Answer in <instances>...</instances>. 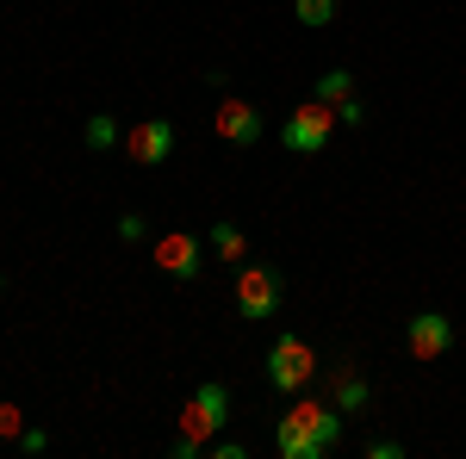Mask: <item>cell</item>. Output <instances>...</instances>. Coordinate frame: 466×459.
<instances>
[{"label": "cell", "instance_id": "6da1fadb", "mask_svg": "<svg viewBox=\"0 0 466 459\" xmlns=\"http://www.w3.org/2000/svg\"><path fill=\"white\" fill-rule=\"evenodd\" d=\"M342 410L329 404V397H292V410L274 423V447L287 459H323V454H336V441H342Z\"/></svg>", "mask_w": 466, "mask_h": 459}, {"label": "cell", "instance_id": "7a4b0ae2", "mask_svg": "<svg viewBox=\"0 0 466 459\" xmlns=\"http://www.w3.org/2000/svg\"><path fill=\"white\" fill-rule=\"evenodd\" d=\"M180 441H175V454L180 459H193V454H206L218 441V428L230 423V391L218 385V379H206V385H193V397L180 404Z\"/></svg>", "mask_w": 466, "mask_h": 459}, {"label": "cell", "instance_id": "3957f363", "mask_svg": "<svg viewBox=\"0 0 466 459\" xmlns=\"http://www.w3.org/2000/svg\"><path fill=\"white\" fill-rule=\"evenodd\" d=\"M268 385L280 391V397L311 391L318 385V348L305 335H274V348H268Z\"/></svg>", "mask_w": 466, "mask_h": 459}, {"label": "cell", "instance_id": "277c9868", "mask_svg": "<svg viewBox=\"0 0 466 459\" xmlns=\"http://www.w3.org/2000/svg\"><path fill=\"white\" fill-rule=\"evenodd\" d=\"M280 298H287L280 267H268V261H243L237 267V317H249V323L280 317Z\"/></svg>", "mask_w": 466, "mask_h": 459}, {"label": "cell", "instance_id": "5b68a950", "mask_svg": "<svg viewBox=\"0 0 466 459\" xmlns=\"http://www.w3.org/2000/svg\"><path fill=\"white\" fill-rule=\"evenodd\" d=\"M336 131H342V125H336V106L305 100V106H292V118L280 125V143H287L292 155H318V149L336 137Z\"/></svg>", "mask_w": 466, "mask_h": 459}, {"label": "cell", "instance_id": "8992f818", "mask_svg": "<svg viewBox=\"0 0 466 459\" xmlns=\"http://www.w3.org/2000/svg\"><path fill=\"white\" fill-rule=\"evenodd\" d=\"M125 155H131L137 168L168 162V155H175V125H168V118H137V125L125 131Z\"/></svg>", "mask_w": 466, "mask_h": 459}, {"label": "cell", "instance_id": "52a82bcc", "mask_svg": "<svg viewBox=\"0 0 466 459\" xmlns=\"http://www.w3.org/2000/svg\"><path fill=\"white\" fill-rule=\"evenodd\" d=\"M404 348H410V360H441V354L454 348V323L441 317V311H417V317L404 323Z\"/></svg>", "mask_w": 466, "mask_h": 459}, {"label": "cell", "instance_id": "ba28073f", "mask_svg": "<svg viewBox=\"0 0 466 459\" xmlns=\"http://www.w3.org/2000/svg\"><path fill=\"white\" fill-rule=\"evenodd\" d=\"M199 236L193 230H168V236H156V267L168 274V280H199Z\"/></svg>", "mask_w": 466, "mask_h": 459}, {"label": "cell", "instance_id": "9c48e42d", "mask_svg": "<svg viewBox=\"0 0 466 459\" xmlns=\"http://www.w3.org/2000/svg\"><path fill=\"white\" fill-rule=\"evenodd\" d=\"M218 137L230 143V149H249V143H261V131H268V118L249 106V100H218Z\"/></svg>", "mask_w": 466, "mask_h": 459}, {"label": "cell", "instance_id": "30bf717a", "mask_svg": "<svg viewBox=\"0 0 466 459\" xmlns=\"http://www.w3.org/2000/svg\"><path fill=\"white\" fill-rule=\"evenodd\" d=\"M318 379L329 385V404L342 410V416H355V410H367V379L355 373V360H336V366H318Z\"/></svg>", "mask_w": 466, "mask_h": 459}, {"label": "cell", "instance_id": "8fae6325", "mask_svg": "<svg viewBox=\"0 0 466 459\" xmlns=\"http://www.w3.org/2000/svg\"><path fill=\"white\" fill-rule=\"evenodd\" d=\"M206 248H212L218 261H230V267L249 261V236H243V224H230V217H218L212 230H206Z\"/></svg>", "mask_w": 466, "mask_h": 459}, {"label": "cell", "instance_id": "7c38bea8", "mask_svg": "<svg viewBox=\"0 0 466 459\" xmlns=\"http://www.w3.org/2000/svg\"><path fill=\"white\" fill-rule=\"evenodd\" d=\"M349 94H355V75H349V69H323V75H318V94H311V100H323V106H342Z\"/></svg>", "mask_w": 466, "mask_h": 459}, {"label": "cell", "instance_id": "4fadbf2b", "mask_svg": "<svg viewBox=\"0 0 466 459\" xmlns=\"http://www.w3.org/2000/svg\"><path fill=\"white\" fill-rule=\"evenodd\" d=\"M81 137H87V149H118V143H125V137H118V118H112V112H94Z\"/></svg>", "mask_w": 466, "mask_h": 459}, {"label": "cell", "instance_id": "5bb4252c", "mask_svg": "<svg viewBox=\"0 0 466 459\" xmlns=\"http://www.w3.org/2000/svg\"><path fill=\"white\" fill-rule=\"evenodd\" d=\"M292 19H299L305 32H323V25L336 19V0H292Z\"/></svg>", "mask_w": 466, "mask_h": 459}, {"label": "cell", "instance_id": "9a60e30c", "mask_svg": "<svg viewBox=\"0 0 466 459\" xmlns=\"http://www.w3.org/2000/svg\"><path fill=\"white\" fill-rule=\"evenodd\" d=\"M25 434V410L19 404H0V441H19Z\"/></svg>", "mask_w": 466, "mask_h": 459}, {"label": "cell", "instance_id": "2e32d148", "mask_svg": "<svg viewBox=\"0 0 466 459\" xmlns=\"http://www.w3.org/2000/svg\"><path fill=\"white\" fill-rule=\"evenodd\" d=\"M336 125H349V131H360V125H367V100H355V94H349V100L336 106Z\"/></svg>", "mask_w": 466, "mask_h": 459}, {"label": "cell", "instance_id": "e0dca14e", "mask_svg": "<svg viewBox=\"0 0 466 459\" xmlns=\"http://www.w3.org/2000/svg\"><path fill=\"white\" fill-rule=\"evenodd\" d=\"M118 236H125V243H144V236H149V224H144L137 212H125V217H118Z\"/></svg>", "mask_w": 466, "mask_h": 459}, {"label": "cell", "instance_id": "ac0fdd59", "mask_svg": "<svg viewBox=\"0 0 466 459\" xmlns=\"http://www.w3.org/2000/svg\"><path fill=\"white\" fill-rule=\"evenodd\" d=\"M19 447H25V454H44V447H50V434H44V428H32V423H25V434H19Z\"/></svg>", "mask_w": 466, "mask_h": 459}, {"label": "cell", "instance_id": "d6986e66", "mask_svg": "<svg viewBox=\"0 0 466 459\" xmlns=\"http://www.w3.org/2000/svg\"><path fill=\"white\" fill-rule=\"evenodd\" d=\"M212 454L218 459H249V447H243V441H212Z\"/></svg>", "mask_w": 466, "mask_h": 459}, {"label": "cell", "instance_id": "ffe728a7", "mask_svg": "<svg viewBox=\"0 0 466 459\" xmlns=\"http://www.w3.org/2000/svg\"><path fill=\"white\" fill-rule=\"evenodd\" d=\"M398 454H404L398 441H367V459H398Z\"/></svg>", "mask_w": 466, "mask_h": 459}]
</instances>
